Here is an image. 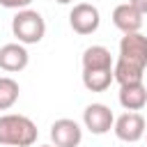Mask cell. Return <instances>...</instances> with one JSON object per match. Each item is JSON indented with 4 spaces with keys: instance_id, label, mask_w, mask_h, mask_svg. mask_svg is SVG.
Returning a JSON list of instances; mask_svg holds the SVG:
<instances>
[{
    "instance_id": "ba28073f",
    "label": "cell",
    "mask_w": 147,
    "mask_h": 147,
    "mask_svg": "<svg viewBox=\"0 0 147 147\" xmlns=\"http://www.w3.org/2000/svg\"><path fill=\"white\" fill-rule=\"evenodd\" d=\"M113 25L124 32V34H131V32H140L142 28V14L131 5V2H122L113 9Z\"/></svg>"
},
{
    "instance_id": "5bb4252c",
    "label": "cell",
    "mask_w": 147,
    "mask_h": 147,
    "mask_svg": "<svg viewBox=\"0 0 147 147\" xmlns=\"http://www.w3.org/2000/svg\"><path fill=\"white\" fill-rule=\"evenodd\" d=\"M18 94H21L18 83L9 76H0V110H9L18 101Z\"/></svg>"
},
{
    "instance_id": "3957f363",
    "label": "cell",
    "mask_w": 147,
    "mask_h": 147,
    "mask_svg": "<svg viewBox=\"0 0 147 147\" xmlns=\"http://www.w3.org/2000/svg\"><path fill=\"white\" fill-rule=\"evenodd\" d=\"M69 25L76 34H92L101 25V14L90 2H78L69 11Z\"/></svg>"
},
{
    "instance_id": "30bf717a",
    "label": "cell",
    "mask_w": 147,
    "mask_h": 147,
    "mask_svg": "<svg viewBox=\"0 0 147 147\" xmlns=\"http://www.w3.org/2000/svg\"><path fill=\"white\" fill-rule=\"evenodd\" d=\"M119 106L124 110H142L147 106V87L142 83H133V85H119Z\"/></svg>"
},
{
    "instance_id": "7c38bea8",
    "label": "cell",
    "mask_w": 147,
    "mask_h": 147,
    "mask_svg": "<svg viewBox=\"0 0 147 147\" xmlns=\"http://www.w3.org/2000/svg\"><path fill=\"white\" fill-rule=\"evenodd\" d=\"M113 76H115V80H117L119 85H133V83H142L145 69L117 57V62L113 64Z\"/></svg>"
},
{
    "instance_id": "7a4b0ae2",
    "label": "cell",
    "mask_w": 147,
    "mask_h": 147,
    "mask_svg": "<svg viewBox=\"0 0 147 147\" xmlns=\"http://www.w3.org/2000/svg\"><path fill=\"white\" fill-rule=\"evenodd\" d=\"M11 32L18 39V44H39L46 34V21L34 9H21L11 18Z\"/></svg>"
},
{
    "instance_id": "5b68a950",
    "label": "cell",
    "mask_w": 147,
    "mask_h": 147,
    "mask_svg": "<svg viewBox=\"0 0 147 147\" xmlns=\"http://www.w3.org/2000/svg\"><path fill=\"white\" fill-rule=\"evenodd\" d=\"M119 60L138 64V67H147V37L142 32H131L124 34L119 39Z\"/></svg>"
},
{
    "instance_id": "277c9868",
    "label": "cell",
    "mask_w": 147,
    "mask_h": 147,
    "mask_svg": "<svg viewBox=\"0 0 147 147\" xmlns=\"http://www.w3.org/2000/svg\"><path fill=\"white\" fill-rule=\"evenodd\" d=\"M83 124L90 133L103 136L115 126V115L106 103H90L83 110Z\"/></svg>"
},
{
    "instance_id": "4fadbf2b",
    "label": "cell",
    "mask_w": 147,
    "mask_h": 147,
    "mask_svg": "<svg viewBox=\"0 0 147 147\" xmlns=\"http://www.w3.org/2000/svg\"><path fill=\"white\" fill-rule=\"evenodd\" d=\"M115 80L113 69H94V71H83V85L90 92H106L110 83Z\"/></svg>"
},
{
    "instance_id": "8992f818",
    "label": "cell",
    "mask_w": 147,
    "mask_h": 147,
    "mask_svg": "<svg viewBox=\"0 0 147 147\" xmlns=\"http://www.w3.org/2000/svg\"><path fill=\"white\" fill-rule=\"evenodd\" d=\"M115 136L122 140V142H138L145 133H147V124H145V117L140 113H124L115 119V126H113Z\"/></svg>"
},
{
    "instance_id": "6da1fadb",
    "label": "cell",
    "mask_w": 147,
    "mask_h": 147,
    "mask_svg": "<svg viewBox=\"0 0 147 147\" xmlns=\"http://www.w3.org/2000/svg\"><path fill=\"white\" fill-rule=\"evenodd\" d=\"M37 124L25 115H2L0 117V145L7 147H32L37 142Z\"/></svg>"
},
{
    "instance_id": "ac0fdd59",
    "label": "cell",
    "mask_w": 147,
    "mask_h": 147,
    "mask_svg": "<svg viewBox=\"0 0 147 147\" xmlns=\"http://www.w3.org/2000/svg\"><path fill=\"white\" fill-rule=\"evenodd\" d=\"M41 147H55V145H41Z\"/></svg>"
},
{
    "instance_id": "9c48e42d",
    "label": "cell",
    "mask_w": 147,
    "mask_h": 147,
    "mask_svg": "<svg viewBox=\"0 0 147 147\" xmlns=\"http://www.w3.org/2000/svg\"><path fill=\"white\" fill-rule=\"evenodd\" d=\"M30 62V55L25 51L23 44L14 41V44H5L0 48V69L7 71V74H16V71H23Z\"/></svg>"
},
{
    "instance_id": "8fae6325",
    "label": "cell",
    "mask_w": 147,
    "mask_h": 147,
    "mask_svg": "<svg viewBox=\"0 0 147 147\" xmlns=\"http://www.w3.org/2000/svg\"><path fill=\"white\" fill-rule=\"evenodd\" d=\"M83 71H94V69H113V55L106 46H87L83 51Z\"/></svg>"
},
{
    "instance_id": "2e32d148",
    "label": "cell",
    "mask_w": 147,
    "mask_h": 147,
    "mask_svg": "<svg viewBox=\"0 0 147 147\" xmlns=\"http://www.w3.org/2000/svg\"><path fill=\"white\" fill-rule=\"evenodd\" d=\"M129 2H131V5H133L140 14H142V16L147 14V0H129Z\"/></svg>"
},
{
    "instance_id": "e0dca14e",
    "label": "cell",
    "mask_w": 147,
    "mask_h": 147,
    "mask_svg": "<svg viewBox=\"0 0 147 147\" xmlns=\"http://www.w3.org/2000/svg\"><path fill=\"white\" fill-rule=\"evenodd\" d=\"M55 2H60V5H71L74 0H55Z\"/></svg>"
},
{
    "instance_id": "52a82bcc",
    "label": "cell",
    "mask_w": 147,
    "mask_h": 147,
    "mask_svg": "<svg viewBox=\"0 0 147 147\" xmlns=\"http://www.w3.org/2000/svg\"><path fill=\"white\" fill-rule=\"evenodd\" d=\"M51 140L55 147H78L83 140V129L76 119L60 117L51 124Z\"/></svg>"
},
{
    "instance_id": "9a60e30c",
    "label": "cell",
    "mask_w": 147,
    "mask_h": 147,
    "mask_svg": "<svg viewBox=\"0 0 147 147\" xmlns=\"http://www.w3.org/2000/svg\"><path fill=\"white\" fill-rule=\"evenodd\" d=\"M32 5V0H0V7H7V9H28Z\"/></svg>"
}]
</instances>
